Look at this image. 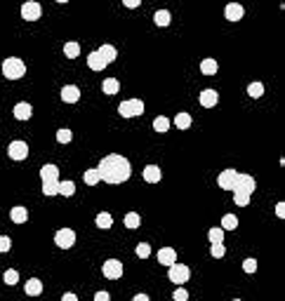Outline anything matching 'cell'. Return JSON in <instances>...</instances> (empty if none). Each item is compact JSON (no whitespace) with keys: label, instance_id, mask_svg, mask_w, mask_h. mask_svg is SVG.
<instances>
[{"label":"cell","instance_id":"1","mask_svg":"<svg viewBox=\"0 0 285 301\" xmlns=\"http://www.w3.org/2000/svg\"><path fill=\"white\" fill-rule=\"evenodd\" d=\"M97 172H99V179L106 183H122L132 177V165L127 158L118 156V153H111V156H104L102 162L97 165Z\"/></svg>","mask_w":285,"mask_h":301},{"label":"cell","instance_id":"2","mask_svg":"<svg viewBox=\"0 0 285 301\" xmlns=\"http://www.w3.org/2000/svg\"><path fill=\"white\" fill-rule=\"evenodd\" d=\"M41 179H42V193L45 196H57L59 193V167L57 165H42Z\"/></svg>","mask_w":285,"mask_h":301},{"label":"cell","instance_id":"3","mask_svg":"<svg viewBox=\"0 0 285 301\" xmlns=\"http://www.w3.org/2000/svg\"><path fill=\"white\" fill-rule=\"evenodd\" d=\"M24 73H26V64H24L21 59L10 57V59L2 61V76H5L7 80H19Z\"/></svg>","mask_w":285,"mask_h":301},{"label":"cell","instance_id":"4","mask_svg":"<svg viewBox=\"0 0 285 301\" xmlns=\"http://www.w3.org/2000/svg\"><path fill=\"white\" fill-rule=\"evenodd\" d=\"M255 191H257V181H255V177H250V174H241V172H238L236 183H233V193H245V196H252Z\"/></svg>","mask_w":285,"mask_h":301},{"label":"cell","instance_id":"5","mask_svg":"<svg viewBox=\"0 0 285 301\" xmlns=\"http://www.w3.org/2000/svg\"><path fill=\"white\" fill-rule=\"evenodd\" d=\"M118 113L122 118H137V116L144 113V101L142 99H127V101H122L118 106Z\"/></svg>","mask_w":285,"mask_h":301},{"label":"cell","instance_id":"6","mask_svg":"<svg viewBox=\"0 0 285 301\" xmlns=\"http://www.w3.org/2000/svg\"><path fill=\"white\" fill-rule=\"evenodd\" d=\"M170 271H167V278H170V282H175V285H184L186 280L191 278V268L189 266H184V263H172V266H167Z\"/></svg>","mask_w":285,"mask_h":301},{"label":"cell","instance_id":"7","mask_svg":"<svg viewBox=\"0 0 285 301\" xmlns=\"http://www.w3.org/2000/svg\"><path fill=\"white\" fill-rule=\"evenodd\" d=\"M55 242H57V247L71 249L73 245H76V231H73V228H61V231H57Z\"/></svg>","mask_w":285,"mask_h":301},{"label":"cell","instance_id":"8","mask_svg":"<svg viewBox=\"0 0 285 301\" xmlns=\"http://www.w3.org/2000/svg\"><path fill=\"white\" fill-rule=\"evenodd\" d=\"M42 14V7L41 2H36V0H28L21 5V19H26V21H38Z\"/></svg>","mask_w":285,"mask_h":301},{"label":"cell","instance_id":"9","mask_svg":"<svg viewBox=\"0 0 285 301\" xmlns=\"http://www.w3.org/2000/svg\"><path fill=\"white\" fill-rule=\"evenodd\" d=\"M102 273H104V278H109V280H118V278H122V261H118V259L104 261Z\"/></svg>","mask_w":285,"mask_h":301},{"label":"cell","instance_id":"10","mask_svg":"<svg viewBox=\"0 0 285 301\" xmlns=\"http://www.w3.org/2000/svg\"><path fill=\"white\" fill-rule=\"evenodd\" d=\"M7 156L12 158V160H24V158H28V144L26 141H21V139L10 141V146H7Z\"/></svg>","mask_w":285,"mask_h":301},{"label":"cell","instance_id":"11","mask_svg":"<svg viewBox=\"0 0 285 301\" xmlns=\"http://www.w3.org/2000/svg\"><path fill=\"white\" fill-rule=\"evenodd\" d=\"M236 177H238V172H236V170H224V172H222V174L217 177L219 188H224V191H233Z\"/></svg>","mask_w":285,"mask_h":301},{"label":"cell","instance_id":"12","mask_svg":"<svg viewBox=\"0 0 285 301\" xmlns=\"http://www.w3.org/2000/svg\"><path fill=\"white\" fill-rule=\"evenodd\" d=\"M243 14H245L243 5H238V2H229V5H226V10H224V17H226L229 21H241V19H243Z\"/></svg>","mask_w":285,"mask_h":301},{"label":"cell","instance_id":"13","mask_svg":"<svg viewBox=\"0 0 285 301\" xmlns=\"http://www.w3.org/2000/svg\"><path fill=\"white\" fill-rule=\"evenodd\" d=\"M163 179V170L158 167V165H149V167H144V181L146 183H158Z\"/></svg>","mask_w":285,"mask_h":301},{"label":"cell","instance_id":"14","mask_svg":"<svg viewBox=\"0 0 285 301\" xmlns=\"http://www.w3.org/2000/svg\"><path fill=\"white\" fill-rule=\"evenodd\" d=\"M81 99V90L76 87V85H66V87H61V101H66V104H76Z\"/></svg>","mask_w":285,"mask_h":301},{"label":"cell","instance_id":"15","mask_svg":"<svg viewBox=\"0 0 285 301\" xmlns=\"http://www.w3.org/2000/svg\"><path fill=\"white\" fill-rule=\"evenodd\" d=\"M33 116V106L28 104V101H19V104L14 106V118L17 120H28Z\"/></svg>","mask_w":285,"mask_h":301},{"label":"cell","instance_id":"16","mask_svg":"<svg viewBox=\"0 0 285 301\" xmlns=\"http://www.w3.org/2000/svg\"><path fill=\"white\" fill-rule=\"evenodd\" d=\"M217 101H219L217 90H203L201 92V106H203V108H212V106H217Z\"/></svg>","mask_w":285,"mask_h":301},{"label":"cell","instance_id":"17","mask_svg":"<svg viewBox=\"0 0 285 301\" xmlns=\"http://www.w3.org/2000/svg\"><path fill=\"white\" fill-rule=\"evenodd\" d=\"M87 66H90L92 71H104L109 64H106V59H104L99 52H90L87 54Z\"/></svg>","mask_w":285,"mask_h":301},{"label":"cell","instance_id":"18","mask_svg":"<svg viewBox=\"0 0 285 301\" xmlns=\"http://www.w3.org/2000/svg\"><path fill=\"white\" fill-rule=\"evenodd\" d=\"M177 261V252L172 247H163L158 252V263H163V266H172Z\"/></svg>","mask_w":285,"mask_h":301},{"label":"cell","instance_id":"19","mask_svg":"<svg viewBox=\"0 0 285 301\" xmlns=\"http://www.w3.org/2000/svg\"><path fill=\"white\" fill-rule=\"evenodd\" d=\"M24 292H26L28 297H38V294H42V282L38 278H31L26 285H24Z\"/></svg>","mask_w":285,"mask_h":301},{"label":"cell","instance_id":"20","mask_svg":"<svg viewBox=\"0 0 285 301\" xmlns=\"http://www.w3.org/2000/svg\"><path fill=\"white\" fill-rule=\"evenodd\" d=\"M97 52H99L102 57H104V59H106V64H113V61H116V57H118V50H116L113 45H102Z\"/></svg>","mask_w":285,"mask_h":301},{"label":"cell","instance_id":"21","mask_svg":"<svg viewBox=\"0 0 285 301\" xmlns=\"http://www.w3.org/2000/svg\"><path fill=\"white\" fill-rule=\"evenodd\" d=\"M102 90H104V94L113 97V94H118V90H121V82H118L116 78H106L104 82H102Z\"/></svg>","mask_w":285,"mask_h":301},{"label":"cell","instance_id":"22","mask_svg":"<svg viewBox=\"0 0 285 301\" xmlns=\"http://www.w3.org/2000/svg\"><path fill=\"white\" fill-rule=\"evenodd\" d=\"M10 219H12L14 223H24L28 219V212L26 207H21V205H17V207H12V212H10Z\"/></svg>","mask_w":285,"mask_h":301},{"label":"cell","instance_id":"23","mask_svg":"<svg viewBox=\"0 0 285 301\" xmlns=\"http://www.w3.org/2000/svg\"><path fill=\"white\" fill-rule=\"evenodd\" d=\"M207 238H210L212 245H222V242H224V228H222V226H212V228L207 231Z\"/></svg>","mask_w":285,"mask_h":301},{"label":"cell","instance_id":"24","mask_svg":"<svg viewBox=\"0 0 285 301\" xmlns=\"http://www.w3.org/2000/svg\"><path fill=\"white\" fill-rule=\"evenodd\" d=\"M222 228L224 231H236L238 228V217L236 214H224L222 217Z\"/></svg>","mask_w":285,"mask_h":301},{"label":"cell","instance_id":"25","mask_svg":"<svg viewBox=\"0 0 285 301\" xmlns=\"http://www.w3.org/2000/svg\"><path fill=\"white\" fill-rule=\"evenodd\" d=\"M95 223L99 226V228H104V231H106V228H111V226H113V217H111L109 212H102V214H97Z\"/></svg>","mask_w":285,"mask_h":301},{"label":"cell","instance_id":"26","mask_svg":"<svg viewBox=\"0 0 285 301\" xmlns=\"http://www.w3.org/2000/svg\"><path fill=\"white\" fill-rule=\"evenodd\" d=\"M217 61H215V59H203V61H201V71H203L205 76H215V73H217Z\"/></svg>","mask_w":285,"mask_h":301},{"label":"cell","instance_id":"27","mask_svg":"<svg viewBox=\"0 0 285 301\" xmlns=\"http://www.w3.org/2000/svg\"><path fill=\"white\" fill-rule=\"evenodd\" d=\"M170 19H172V17H170V12H167V10H158V12L153 14L156 26H167V24H170Z\"/></svg>","mask_w":285,"mask_h":301},{"label":"cell","instance_id":"28","mask_svg":"<svg viewBox=\"0 0 285 301\" xmlns=\"http://www.w3.org/2000/svg\"><path fill=\"white\" fill-rule=\"evenodd\" d=\"M64 54H66L68 59H78L81 57V45L78 42H66L64 45Z\"/></svg>","mask_w":285,"mask_h":301},{"label":"cell","instance_id":"29","mask_svg":"<svg viewBox=\"0 0 285 301\" xmlns=\"http://www.w3.org/2000/svg\"><path fill=\"white\" fill-rule=\"evenodd\" d=\"M139 223H142V219H139V214H137V212H127V214H125V226H127L130 231L139 228Z\"/></svg>","mask_w":285,"mask_h":301},{"label":"cell","instance_id":"30","mask_svg":"<svg viewBox=\"0 0 285 301\" xmlns=\"http://www.w3.org/2000/svg\"><path fill=\"white\" fill-rule=\"evenodd\" d=\"M175 125L179 127V130H189V127H191V116H189V113H184V111H182V113H177Z\"/></svg>","mask_w":285,"mask_h":301},{"label":"cell","instance_id":"31","mask_svg":"<svg viewBox=\"0 0 285 301\" xmlns=\"http://www.w3.org/2000/svg\"><path fill=\"white\" fill-rule=\"evenodd\" d=\"M153 130L161 132V134H165V132L170 130V120L165 118V116H158V118L153 120Z\"/></svg>","mask_w":285,"mask_h":301},{"label":"cell","instance_id":"32","mask_svg":"<svg viewBox=\"0 0 285 301\" xmlns=\"http://www.w3.org/2000/svg\"><path fill=\"white\" fill-rule=\"evenodd\" d=\"M82 179H85V183H87V186H97V183L102 181V179H99V172H97V167H95V170H85Z\"/></svg>","mask_w":285,"mask_h":301},{"label":"cell","instance_id":"33","mask_svg":"<svg viewBox=\"0 0 285 301\" xmlns=\"http://www.w3.org/2000/svg\"><path fill=\"white\" fill-rule=\"evenodd\" d=\"M247 94H250L252 99H259V97L264 94V85H262V82H250V85H247Z\"/></svg>","mask_w":285,"mask_h":301},{"label":"cell","instance_id":"34","mask_svg":"<svg viewBox=\"0 0 285 301\" xmlns=\"http://www.w3.org/2000/svg\"><path fill=\"white\" fill-rule=\"evenodd\" d=\"M2 280H5V285H10V287H12V285H17V282H19V273H17L14 268H7V271H5V275H2Z\"/></svg>","mask_w":285,"mask_h":301},{"label":"cell","instance_id":"35","mask_svg":"<svg viewBox=\"0 0 285 301\" xmlns=\"http://www.w3.org/2000/svg\"><path fill=\"white\" fill-rule=\"evenodd\" d=\"M59 193H61V196H73V193H76V183L73 181H59Z\"/></svg>","mask_w":285,"mask_h":301},{"label":"cell","instance_id":"36","mask_svg":"<svg viewBox=\"0 0 285 301\" xmlns=\"http://www.w3.org/2000/svg\"><path fill=\"white\" fill-rule=\"evenodd\" d=\"M73 139V134H71V130H66V127H61V130H57V141L59 144H68Z\"/></svg>","mask_w":285,"mask_h":301},{"label":"cell","instance_id":"37","mask_svg":"<svg viewBox=\"0 0 285 301\" xmlns=\"http://www.w3.org/2000/svg\"><path fill=\"white\" fill-rule=\"evenodd\" d=\"M137 257H139V259H146V257H151V245H146V242H139V245H137Z\"/></svg>","mask_w":285,"mask_h":301},{"label":"cell","instance_id":"38","mask_svg":"<svg viewBox=\"0 0 285 301\" xmlns=\"http://www.w3.org/2000/svg\"><path fill=\"white\" fill-rule=\"evenodd\" d=\"M172 299H175V301H189V292L182 287V285H177L175 294H172Z\"/></svg>","mask_w":285,"mask_h":301},{"label":"cell","instance_id":"39","mask_svg":"<svg viewBox=\"0 0 285 301\" xmlns=\"http://www.w3.org/2000/svg\"><path fill=\"white\" fill-rule=\"evenodd\" d=\"M233 202H236L238 207H245V205H250V196H245V193H233Z\"/></svg>","mask_w":285,"mask_h":301},{"label":"cell","instance_id":"40","mask_svg":"<svg viewBox=\"0 0 285 301\" xmlns=\"http://www.w3.org/2000/svg\"><path fill=\"white\" fill-rule=\"evenodd\" d=\"M210 254H212L215 259H222V257L226 254V247H224V242H222V245H212V247H210Z\"/></svg>","mask_w":285,"mask_h":301},{"label":"cell","instance_id":"41","mask_svg":"<svg viewBox=\"0 0 285 301\" xmlns=\"http://www.w3.org/2000/svg\"><path fill=\"white\" fill-rule=\"evenodd\" d=\"M243 271H245V273H255V271H257V261H255V259H245V261H243Z\"/></svg>","mask_w":285,"mask_h":301},{"label":"cell","instance_id":"42","mask_svg":"<svg viewBox=\"0 0 285 301\" xmlns=\"http://www.w3.org/2000/svg\"><path fill=\"white\" fill-rule=\"evenodd\" d=\"M10 247H12V240L7 236H0V252H10Z\"/></svg>","mask_w":285,"mask_h":301},{"label":"cell","instance_id":"43","mask_svg":"<svg viewBox=\"0 0 285 301\" xmlns=\"http://www.w3.org/2000/svg\"><path fill=\"white\" fill-rule=\"evenodd\" d=\"M95 301H111V294H109V292H97Z\"/></svg>","mask_w":285,"mask_h":301},{"label":"cell","instance_id":"44","mask_svg":"<svg viewBox=\"0 0 285 301\" xmlns=\"http://www.w3.org/2000/svg\"><path fill=\"white\" fill-rule=\"evenodd\" d=\"M139 2H142V0H122V5H125V7H130V10L139 7Z\"/></svg>","mask_w":285,"mask_h":301},{"label":"cell","instance_id":"45","mask_svg":"<svg viewBox=\"0 0 285 301\" xmlns=\"http://www.w3.org/2000/svg\"><path fill=\"white\" fill-rule=\"evenodd\" d=\"M276 214H278V219L285 217V202H278V205H276Z\"/></svg>","mask_w":285,"mask_h":301},{"label":"cell","instance_id":"46","mask_svg":"<svg viewBox=\"0 0 285 301\" xmlns=\"http://www.w3.org/2000/svg\"><path fill=\"white\" fill-rule=\"evenodd\" d=\"M61 301H78V297H76L73 292H66V294L61 297Z\"/></svg>","mask_w":285,"mask_h":301},{"label":"cell","instance_id":"47","mask_svg":"<svg viewBox=\"0 0 285 301\" xmlns=\"http://www.w3.org/2000/svg\"><path fill=\"white\" fill-rule=\"evenodd\" d=\"M132 301H151V299L146 297V294H135V299Z\"/></svg>","mask_w":285,"mask_h":301},{"label":"cell","instance_id":"48","mask_svg":"<svg viewBox=\"0 0 285 301\" xmlns=\"http://www.w3.org/2000/svg\"><path fill=\"white\" fill-rule=\"evenodd\" d=\"M57 2H68V0H57Z\"/></svg>","mask_w":285,"mask_h":301},{"label":"cell","instance_id":"49","mask_svg":"<svg viewBox=\"0 0 285 301\" xmlns=\"http://www.w3.org/2000/svg\"><path fill=\"white\" fill-rule=\"evenodd\" d=\"M233 301H241V299H233Z\"/></svg>","mask_w":285,"mask_h":301}]
</instances>
